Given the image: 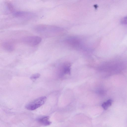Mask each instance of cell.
Masks as SVG:
<instances>
[{"instance_id": "cell-5", "label": "cell", "mask_w": 127, "mask_h": 127, "mask_svg": "<svg viewBox=\"0 0 127 127\" xmlns=\"http://www.w3.org/2000/svg\"><path fill=\"white\" fill-rule=\"evenodd\" d=\"M2 47L4 49L9 52H11L14 49L15 46L14 41L11 40H6L2 43Z\"/></svg>"}, {"instance_id": "cell-4", "label": "cell", "mask_w": 127, "mask_h": 127, "mask_svg": "<svg viewBox=\"0 0 127 127\" xmlns=\"http://www.w3.org/2000/svg\"><path fill=\"white\" fill-rule=\"evenodd\" d=\"M13 14L16 17L26 20L31 19L35 16L34 14L32 12L23 11H16Z\"/></svg>"}, {"instance_id": "cell-6", "label": "cell", "mask_w": 127, "mask_h": 127, "mask_svg": "<svg viewBox=\"0 0 127 127\" xmlns=\"http://www.w3.org/2000/svg\"><path fill=\"white\" fill-rule=\"evenodd\" d=\"M37 121L40 124L44 126L49 125L51 123L49 120V117L47 116L40 117L37 119Z\"/></svg>"}, {"instance_id": "cell-2", "label": "cell", "mask_w": 127, "mask_h": 127, "mask_svg": "<svg viewBox=\"0 0 127 127\" xmlns=\"http://www.w3.org/2000/svg\"><path fill=\"white\" fill-rule=\"evenodd\" d=\"M46 99L47 97L46 96L40 97L27 104L25 106L26 108L29 110H35L43 104Z\"/></svg>"}, {"instance_id": "cell-3", "label": "cell", "mask_w": 127, "mask_h": 127, "mask_svg": "<svg viewBox=\"0 0 127 127\" xmlns=\"http://www.w3.org/2000/svg\"><path fill=\"white\" fill-rule=\"evenodd\" d=\"M41 40L42 39L40 37L35 36H27L22 39V42L32 47L38 45Z\"/></svg>"}, {"instance_id": "cell-10", "label": "cell", "mask_w": 127, "mask_h": 127, "mask_svg": "<svg viewBox=\"0 0 127 127\" xmlns=\"http://www.w3.org/2000/svg\"><path fill=\"white\" fill-rule=\"evenodd\" d=\"M121 22L122 24H127V16L123 17L121 20Z\"/></svg>"}, {"instance_id": "cell-7", "label": "cell", "mask_w": 127, "mask_h": 127, "mask_svg": "<svg viewBox=\"0 0 127 127\" xmlns=\"http://www.w3.org/2000/svg\"><path fill=\"white\" fill-rule=\"evenodd\" d=\"M6 4L7 8L10 12L13 13L16 11L14 6L11 2L7 1L6 2Z\"/></svg>"}, {"instance_id": "cell-8", "label": "cell", "mask_w": 127, "mask_h": 127, "mask_svg": "<svg viewBox=\"0 0 127 127\" xmlns=\"http://www.w3.org/2000/svg\"><path fill=\"white\" fill-rule=\"evenodd\" d=\"M112 100L111 99H109L103 103L102 105V108L105 110H107L112 105Z\"/></svg>"}, {"instance_id": "cell-9", "label": "cell", "mask_w": 127, "mask_h": 127, "mask_svg": "<svg viewBox=\"0 0 127 127\" xmlns=\"http://www.w3.org/2000/svg\"><path fill=\"white\" fill-rule=\"evenodd\" d=\"M40 76V74L36 73L32 75L30 77V79L32 80H35L38 78Z\"/></svg>"}, {"instance_id": "cell-1", "label": "cell", "mask_w": 127, "mask_h": 127, "mask_svg": "<svg viewBox=\"0 0 127 127\" xmlns=\"http://www.w3.org/2000/svg\"><path fill=\"white\" fill-rule=\"evenodd\" d=\"M33 28L36 32L46 37L52 36L57 30L56 27L46 24L37 25L34 26Z\"/></svg>"}]
</instances>
